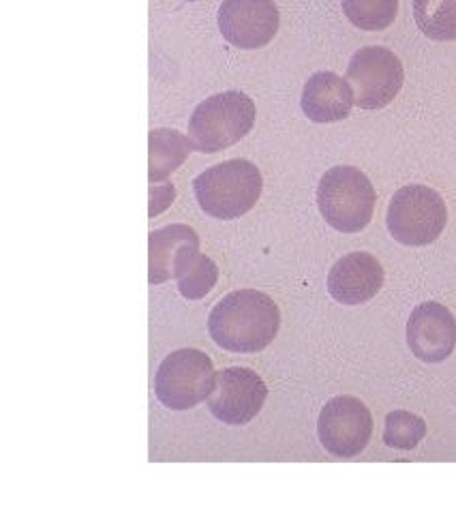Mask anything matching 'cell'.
Segmentation results:
<instances>
[{
	"label": "cell",
	"instance_id": "cell-1",
	"mask_svg": "<svg viewBox=\"0 0 456 512\" xmlns=\"http://www.w3.org/2000/svg\"><path fill=\"white\" fill-rule=\"evenodd\" d=\"M281 311L275 300L257 290H236L210 311L208 333L219 348L234 354H255L275 341Z\"/></svg>",
	"mask_w": 456,
	"mask_h": 512
},
{
	"label": "cell",
	"instance_id": "cell-2",
	"mask_svg": "<svg viewBox=\"0 0 456 512\" xmlns=\"http://www.w3.org/2000/svg\"><path fill=\"white\" fill-rule=\"evenodd\" d=\"M262 189V172L249 159H230L212 165L193 180L197 204L206 215L221 221L247 215L260 200Z\"/></svg>",
	"mask_w": 456,
	"mask_h": 512
},
{
	"label": "cell",
	"instance_id": "cell-3",
	"mask_svg": "<svg viewBox=\"0 0 456 512\" xmlns=\"http://www.w3.org/2000/svg\"><path fill=\"white\" fill-rule=\"evenodd\" d=\"M315 198L319 213L330 228L343 234H358L373 219L377 193L367 174L352 165H337L319 180Z\"/></svg>",
	"mask_w": 456,
	"mask_h": 512
},
{
	"label": "cell",
	"instance_id": "cell-4",
	"mask_svg": "<svg viewBox=\"0 0 456 512\" xmlns=\"http://www.w3.org/2000/svg\"><path fill=\"white\" fill-rule=\"evenodd\" d=\"M255 118L257 108L249 95L242 90H225L204 99L193 110L189 138L200 153H219L247 138Z\"/></svg>",
	"mask_w": 456,
	"mask_h": 512
},
{
	"label": "cell",
	"instance_id": "cell-5",
	"mask_svg": "<svg viewBox=\"0 0 456 512\" xmlns=\"http://www.w3.org/2000/svg\"><path fill=\"white\" fill-rule=\"evenodd\" d=\"M446 223V202L427 185H407L394 193L388 204V232L405 247L433 245L446 230Z\"/></svg>",
	"mask_w": 456,
	"mask_h": 512
},
{
	"label": "cell",
	"instance_id": "cell-6",
	"mask_svg": "<svg viewBox=\"0 0 456 512\" xmlns=\"http://www.w3.org/2000/svg\"><path fill=\"white\" fill-rule=\"evenodd\" d=\"M215 367L208 354L182 348L167 356L155 378L157 399L165 408L182 412L206 401L215 388Z\"/></svg>",
	"mask_w": 456,
	"mask_h": 512
},
{
	"label": "cell",
	"instance_id": "cell-7",
	"mask_svg": "<svg viewBox=\"0 0 456 512\" xmlns=\"http://www.w3.org/2000/svg\"><path fill=\"white\" fill-rule=\"evenodd\" d=\"M345 80L354 88L358 108L382 110L401 93L405 69L399 56L384 45H367L349 60Z\"/></svg>",
	"mask_w": 456,
	"mask_h": 512
},
{
	"label": "cell",
	"instance_id": "cell-8",
	"mask_svg": "<svg viewBox=\"0 0 456 512\" xmlns=\"http://www.w3.org/2000/svg\"><path fill=\"white\" fill-rule=\"evenodd\" d=\"M317 435L332 457L354 459L373 438V416L356 397H334L319 412Z\"/></svg>",
	"mask_w": 456,
	"mask_h": 512
},
{
	"label": "cell",
	"instance_id": "cell-9",
	"mask_svg": "<svg viewBox=\"0 0 456 512\" xmlns=\"http://www.w3.org/2000/svg\"><path fill=\"white\" fill-rule=\"evenodd\" d=\"M268 397L266 382L253 369L230 367L215 375V388L206 399L210 414L225 425H247L262 412Z\"/></svg>",
	"mask_w": 456,
	"mask_h": 512
},
{
	"label": "cell",
	"instance_id": "cell-10",
	"mask_svg": "<svg viewBox=\"0 0 456 512\" xmlns=\"http://www.w3.org/2000/svg\"><path fill=\"white\" fill-rule=\"evenodd\" d=\"M219 30L238 50H260L279 33L281 13L275 0H223Z\"/></svg>",
	"mask_w": 456,
	"mask_h": 512
},
{
	"label": "cell",
	"instance_id": "cell-11",
	"mask_svg": "<svg viewBox=\"0 0 456 512\" xmlns=\"http://www.w3.org/2000/svg\"><path fill=\"white\" fill-rule=\"evenodd\" d=\"M407 345L422 363H444L456 348V318L444 305H418L407 322Z\"/></svg>",
	"mask_w": 456,
	"mask_h": 512
},
{
	"label": "cell",
	"instance_id": "cell-12",
	"mask_svg": "<svg viewBox=\"0 0 456 512\" xmlns=\"http://www.w3.org/2000/svg\"><path fill=\"white\" fill-rule=\"evenodd\" d=\"M200 236L189 225H167L148 236V281L178 279L200 258Z\"/></svg>",
	"mask_w": 456,
	"mask_h": 512
},
{
	"label": "cell",
	"instance_id": "cell-13",
	"mask_svg": "<svg viewBox=\"0 0 456 512\" xmlns=\"http://www.w3.org/2000/svg\"><path fill=\"white\" fill-rule=\"evenodd\" d=\"M384 268L375 255L356 251L341 258L328 273V292L341 305L356 307L373 300L384 288Z\"/></svg>",
	"mask_w": 456,
	"mask_h": 512
},
{
	"label": "cell",
	"instance_id": "cell-14",
	"mask_svg": "<svg viewBox=\"0 0 456 512\" xmlns=\"http://www.w3.org/2000/svg\"><path fill=\"white\" fill-rule=\"evenodd\" d=\"M356 105L354 88L341 75L317 71L302 88L300 108L309 120L319 125L341 123Z\"/></svg>",
	"mask_w": 456,
	"mask_h": 512
},
{
	"label": "cell",
	"instance_id": "cell-15",
	"mask_svg": "<svg viewBox=\"0 0 456 512\" xmlns=\"http://www.w3.org/2000/svg\"><path fill=\"white\" fill-rule=\"evenodd\" d=\"M195 150L191 138L176 129H152L148 133V180L161 183L170 178Z\"/></svg>",
	"mask_w": 456,
	"mask_h": 512
},
{
	"label": "cell",
	"instance_id": "cell-16",
	"mask_svg": "<svg viewBox=\"0 0 456 512\" xmlns=\"http://www.w3.org/2000/svg\"><path fill=\"white\" fill-rule=\"evenodd\" d=\"M414 20L424 37L456 41V0H414Z\"/></svg>",
	"mask_w": 456,
	"mask_h": 512
},
{
	"label": "cell",
	"instance_id": "cell-17",
	"mask_svg": "<svg viewBox=\"0 0 456 512\" xmlns=\"http://www.w3.org/2000/svg\"><path fill=\"white\" fill-rule=\"evenodd\" d=\"M345 18L360 30H386L399 15V0H341Z\"/></svg>",
	"mask_w": 456,
	"mask_h": 512
},
{
	"label": "cell",
	"instance_id": "cell-18",
	"mask_svg": "<svg viewBox=\"0 0 456 512\" xmlns=\"http://www.w3.org/2000/svg\"><path fill=\"white\" fill-rule=\"evenodd\" d=\"M427 423L412 412L394 410L386 416L384 442L397 450H414L427 435Z\"/></svg>",
	"mask_w": 456,
	"mask_h": 512
},
{
	"label": "cell",
	"instance_id": "cell-19",
	"mask_svg": "<svg viewBox=\"0 0 456 512\" xmlns=\"http://www.w3.org/2000/svg\"><path fill=\"white\" fill-rule=\"evenodd\" d=\"M219 279V268L208 255H200L189 268L187 273L178 277V292L187 300H200L212 292Z\"/></svg>",
	"mask_w": 456,
	"mask_h": 512
},
{
	"label": "cell",
	"instance_id": "cell-20",
	"mask_svg": "<svg viewBox=\"0 0 456 512\" xmlns=\"http://www.w3.org/2000/svg\"><path fill=\"white\" fill-rule=\"evenodd\" d=\"M176 198V187L170 185H161V187H152L150 185V208H148V217H157L163 210L170 206Z\"/></svg>",
	"mask_w": 456,
	"mask_h": 512
},
{
	"label": "cell",
	"instance_id": "cell-21",
	"mask_svg": "<svg viewBox=\"0 0 456 512\" xmlns=\"http://www.w3.org/2000/svg\"><path fill=\"white\" fill-rule=\"evenodd\" d=\"M187 3H193V0H187Z\"/></svg>",
	"mask_w": 456,
	"mask_h": 512
}]
</instances>
